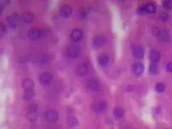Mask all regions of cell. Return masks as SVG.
Listing matches in <instances>:
<instances>
[{
  "mask_svg": "<svg viewBox=\"0 0 172 129\" xmlns=\"http://www.w3.org/2000/svg\"><path fill=\"white\" fill-rule=\"evenodd\" d=\"M93 111L99 115L104 114L107 111V103L104 101H100L94 105Z\"/></svg>",
  "mask_w": 172,
  "mask_h": 129,
  "instance_id": "6da1fadb",
  "label": "cell"
},
{
  "mask_svg": "<svg viewBox=\"0 0 172 129\" xmlns=\"http://www.w3.org/2000/svg\"><path fill=\"white\" fill-rule=\"evenodd\" d=\"M156 11V4L154 3H149L146 6L140 7L138 9L139 14H145V13H154Z\"/></svg>",
  "mask_w": 172,
  "mask_h": 129,
  "instance_id": "7a4b0ae2",
  "label": "cell"
},
{
  "mask_svg": "<svg viewBox=\"0 0 172 129\" xmlns=\"http://www.w3.org/2000/svg\"><path fill=\"white\" fill-rule=\"evenodd\" d=\"M67 53H68L69 57H70V58H77L81 55V49L79 46L70 45L67 49Z\"/></svg>",
  "mask_w": 172,
  "mask_h": 129,
  "instance_id": "3957f363",
  "label": "cell"
},
{
  "mask_svg": "<svg viewBox=\"0 0 172 129\" xmlns=\"http://www.w3.org/2000/svg\"><path fill=\"white\" fill-rule=\"evenodd\" d=\"M45 118L49 122H56L57 120H58L59 115H58V113L56 111L50 110V111H48L45 112Z\"/></svg>",
  "mask_w": 172,
  "mask_h": 129,
  "instance_id": "277c9868",
  "label": "cell"
},
{
  "mask_svg": "<svg viewBox=\"0 0 172 129\" xmlns=\"http://www.w3.org/2000/svg\"><path fill=\"white\" fill-rule=\"evenodd\" d=\"M53 78H54V77H53V75L51 74H49V73H43L40 76V83L42 85L47 86V85L50 84L51 82L53 81Z\"/></svg>",
  "mask_w": 172,
  "mask_h": 129,
  "instance_id": "5b68a950",
  "label": "cell"
},
{
  "mask_svg": "<svg viewBox=\"0 0 172 129\" xmlns=\"http://www.w3.org/2000/svg\"><path fill=\"white\" fill-rule=\"evenodd\" d=\"M42 31L38 28H34L30 29L28 33V36L30 39L37 40L41 37L42 36Z\"/></svg>",
  "mask_w": 172,
  "mask_h": 129,
  "instance_id": "8992f818",
  "label": "cell"
},
{
  "mask_svg": "<svg viewBox=\"0 0 172 129\" xmlns=\"http://www.w3.org/2000/svg\"><path fill=\"white\" fill-rule=\"evenodd\" d=\"M19 21V16L16 14L11 15L7 18L8 25L10 26L11 28H16Z\"/></svg>",
  "mask_w": 172,
  "mask_h": 129,
  "instance_id": "52a82bcc",
  "label": "cell"
},
{
  "mask_svg": "<svg viewBox=\"0 0 172 129\" xmlns=\"http://www.w3.org/2000/svg\"><path fill=\"white\" fill-rule=\"evenodd\" d=\"M60 15L62 18H69L72 15V8L69 5H63L60 9Z\"/></svg>",
  "mask_w": 172,
  "mask_h": 129,
  "instance_id": "ba28073f",
  "label": "cell"
},
{
  "mask_svg": "<svg viewBox=\"0 0 172 129\" xmlns=\"http://www.w3.org/2000/svg\"><path fill=\"white\" fill-rule=\"evenodd\" d=\"M83 36V32L80 29H74L72 31L71 34H70V37H71L72 40L74 42H79L80 41Z\"/></svg>",
  "mask_w": 172,
  "mask_h": 129,
  "instance_id": "9c48e42d",
  "label": "cell"
},
{
  "mask_svg": "<svg viewBox=\"0 0 172 129\" xmlns=\"http://www.w3.org/2000/svg\"><path fill=\"white\" fill-rule=\"evenodd\" d=\"M87 86L90 90H93V91H97L100 89V84L97 81L96 79H90L87 82Z\"/></svg>",
  "mask_w": 172,
  "mask_h": 129,
  "instance_id": "30bf717a",
  "label": "cell"
},
{
  "mask_svg": "<svg viewBox=\"0 0 172 129\" xmlns=\"http://www.w3.org/2000/svg\"><path fill=\"white\" fill-rule=\"evenodd\" d=\"M106 42H107V38L104 36H102V35L95 36L93 40L94 45L96 47L103 46L106 44Z\"/></svg>",
  "mask_w": 172,
  "mask_h": 129,
  "instance_id": "8fae6325",
  "label": "cell"
},
{
  "mask_svg": "<svg viewBox=\"0 0 172 129\" xmlns=\"http://www.w3.org/2000/svg\"><path fill=\"white\" fill-rule=\"evenodd\" d=\"M133 73L136 74V76H140L143 74L144 69H145V66L141 62H136L133 64Z\"/></svg>",
  "mask_w": 172,
  "mask_h": 129,
  "instance_id": "7c38bea8",
  "label": "cell"
},
{
  "mask_svg": "<svg viewBox=\"0 0 172 129\" xmlns=\"http://www.w3.org/2000/svg\"><path fill=\"white\" fill-rule=\"evenodd\" d=\"M34 82L32 81V79L27 78L25 80H24L23 82V87L25 91H29V90H33L34 89Z\"/></svg>",
  "mask_w": 172,
  "mask_h": 129,
  "instance_id": "4fadbf2b",
  "label": "cell"
},
{
  "mask_svg": "<svg viewBox=\"0 0 172 129\" xmlns=\"http://www.w3.org/2000/svg\"><path fill=\"white\" fill-rule=\"evenodd\" d=\"M88 64L86 62H83L79 66V68L77 69V74L79 76H83L86 74V73L88 72Z\"/></svg>",
  "mask_w": 172,
  "mask_h": 129,
  "instance_id": "5bb4252c",
  "label": "cell"
},
{
  "mask_svg": "<svg viewBox=\"0 0 172 129\" xmlns=\"http://www.w3.org/2000/svg\"><path fill=\"white\" fill-rule=\"evenodd\" d=\"M52 60V58L49 55H47V54H42V55H40L39 57L37 58V62L40 63V64H48Z\"/></svg>",
  "mask_w": 172,
  "mask_h": 129,
  "instance_id": "9a60e30c",
  "label": "cell"
},
{
  "mask_svg": "<svg viewBox=\"0 0 172 129\" xmlns=\"http://www.w3.org/2000/svg\"><path fill=\"white\" fill-rule=\"evenodd\" d=\"M21 19L26 24H30L34 20V15L30 12H24L21 15Z\"/></svg>",
  "mask_w": 172,
  "mask_h": 129,
  "instance_id": "2e32d148",
  "label": "cell"
},
{
  "mask_svg": "<svg viewBox=\"0 0 172 129\" xmlns=\"http://www.w3.org/2000/svg\"><path fill=\"white\" fill-rule=\"evenodd\" d=\"M150 61L153 62V63H158V61H160V58H161V56H160V53H158V51L152 50L150 53Z\"/></svg>",
  "mask_w": 172,
  "mask_h": 129,
  "instance_id": "e0dca14e",
  "label": "cell"
},
{
  "mask_svg": "<svg viewBox=\"0 0 172 129\" xmlns=\"http://www.w3.org/2000/svg\"><path fill=\"white\" fill-rule=\"evenodd\" d=\"M133 54H134V57L136 59H142L144 58V55H145V52H144V49L141 47L137 46L134 49Z\"/></svg>",
  "mask_w": 172,
  "mask_h": 129,
  "instance_id": "ac0fdd59",
  "label": "cell"
},
{
  "mask_svg": "<svg viewBox=\"0 0 172 129\" xmlns=\"http://www.w3.org/2000/svg\"><path fill=\"white\" fill-rule=\"evenodd\" d=\"M98 61H99V64H100L101 66H106L109 62V58L107 55H101L99 57Z\"/></svg>",
  "mask_w": 172,
  "mask_h": 129,
  "instance_id": "d6986e66",
  "label": "cell"
},
{
  "mask_svg": "<svg viewBox=\"0 0 172 129\" xmlns=\"http://www.w3.org/2000/svg\"><path fill=\"white\" fill-rule=\"evenodd\" d=\"M113 115L116 118L120 119L122 118L124 115H125V112H124V110L120 107H115L114 110H113Z\"/></svg>",
  "mask_w": 172,
  "mask_h": 129,
  "instance_id": "ffe728a7",
  "label": "cell"
},
{
  "mask_svg": "<svg viewBox=\"0 0 172 129\" xmlns=\"http://www.w3.org/2000/svg\"><path fill=\"white\" fill-rule=\"evenodd\" d=\"M35 96V92H34V90H29V91H25L24 94V100H31L33 98V97Z\"/></svg>",
  "mask_w": 172,
  "mask_h": 129,
  "instance_id": "44dd1931",
  "label": "cell"
},
{
  "mask_svg": "<svg viewBox=\"0 0 172 129\" xmlns=\"http://www.w3.org/2000/svg\"><path fill=\"white\" fill-rule=\"evenodd\" d=\"M149 71L150 73L151 74H157L158 72V64H156V63H153V62H151V64H150V67H149Z\"/></svg>",
  "mask_w": 172,
  "mask_h": 129,
  "instance_id": "7402d4cb",
  "label": "cell"
},
{
  "mask_svg": "<svg viewBox=\"0 0 172 129\" xmlns=\"http://www.w3.org/2000/svg\"><path fill=\"white\" fill-rule=\"evenodd\" d=\"M156 91L158 93H163L166 90V86L162 83H158L156 85Z\"/></svg>",
  "mask_w": 172,
  "mask_h": 129,
  "instance_id": "603a6c76",
  "label": "cell"
},
{
  "mask_svg": "<svg viewBox=\"0 0 172 129\" xmlns=\"http://www.w3.org/2000/svg\"><path fill=\"white\" fill-rule=\"evenodd\" d=\"M159 35H160L161 40H162V41H168L169 40V35L167 32H166V31L160 32Z\"/></svg>",
  "mask_w": 172,
  "mask_h": 129,
  "instance_id": "cb8c5ba5",
  "label": "cell"
},
{
  "mask_svg": "<svg viewBox=\"0 0 172 129\" xmlns=\"http://www.w3.org/2000/svg\"><path fill=\"white\" fill-rule=\"evenodd\" d=\"M28 118L30 120H35L37 118V111H29V113L28 114Z\"/></svg>",
  "mask_w": 172,
  "mask_h": 129,
  "instance_id": "d4e9b609",
  "label": "cell"
},
{
  "mask_svg": "<svg viewBox=\"0 0 172 129\" xmlns=\"http://www.w3.org/2000/svg\"><path fill=\"white\" fill-rule=\"evenodd\" d=\"M162 6H163V7H164L165 9H166V10H170V9L171 8L172 6L171 1H170V0L163 1V2H162Z\"/></svg>",
  "mask_w": 172,
  "mask_h": 129,
  "instance_id": "484cf974",
  "label": "cell"
},
{
  "mask_svg": "<svg viewBox=\"0 0 172 129\" xmlns=\"http://www.w3.org/2000/svg\"><path fill=\"white\" fill-rule=\"evenodd\" d=\"M68 123L70 127H75L78 125V121L76 120L75 118L74 117H70L68 119Z\"/></svg>",
  "mask_w": 172,
  "mask_h": 129,
  "instance_id": "4316f807",
  "label": "cell"
},
{
  "mask_svg": "<svg viewBox=\"0 0 172 129\" xmlns=\"http://www.w3.org/2000/svg\"><path fill=\"white\" fill-rule=\"evenodd\" d=\"M7 32V28L4 24L3 23H1V26H0V36L3 37L4 36V34Z\"/></svg>",
  "mask_w": 172,
  "mask_h": 129,
  "instance_id": "83f0119b",
  "label": "cell"
},
{
  "mask_svg": "<svg viewBox=\"0 0 172 129\" xmlns=\"http://www.w3.org/2000/svg\"><path fill=\"white\" fill-rule=\"evenodd\" d=\"M159 19H161V21L166 22L169 19L168 15L166 14V13H162V14L159 15Z\"/></svg>",
  "mask_w": 172,
  "mask_h": 129,
  "instance_id": "f1b7e54d",
  "label": "cell"
},
{
  "mask_svg": "<svg viewBox=\"0 0 172 129\" xmlns=\"http://www.w3.org/2000/svg\"><path fill=\"white\" fill-rule=\"evenodd\" d=\"M166 69L170 73H172V61L171 62H169L168 64H167V65H166Z\"/></svg>",
  "mask_w": 172,
  "mask_h": 129,
  "instance_id": "f546056e",
  "label": "cell"
}]
</instances>
